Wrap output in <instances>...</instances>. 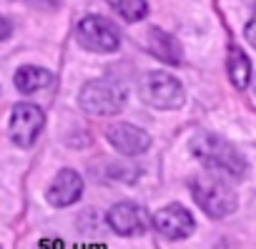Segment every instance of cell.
Masks as SVG:
<instances>
[{
  "label": "cell",
  "mask_w": 256,
  "mask_h": 249,
  "mask_svg": "<svg viewBox=\"0 0 256 249\" xmlns=\"http://www.w3.org/2000/svg\"><path fill=\"white\" fill-rule=\"evenodd\" d=\"M191 149H194V156L211 171H224L234 179H241L246 174V159L241 156V151L216 134H208V131L196 134L191 141Z\"/></svg>",
  "instance_id": "1"
},
{
  "label": "cell",
  "mask_w": 256,
  "mask_h": 249,
  "mask_svg": "<svg viewBox=\"0 0 256 249\" xmlns=\"http://www.w3.org/2000/svg\"><path fill=\"white\" fill-rule=\"evenodd\" d=\"M126 86L113 78H98L83 86L78 103L86 113L93 116H113L126 106Z\"/></svg>",
  "instance_id": "2"
},
{
  "label": "cell",
  "mask_w": 256,
  "mask_h": 249,
  "mask_svg": "<svg viewBox=\"0 0 256 249\" xmlns=\"http://www.w3.org/2000/svg\"><path fill=\"white\" fill-rule=\"evenodd\" d=\"M191 191H194V201L208 214V216H216V219H224L228 216L231 211H236V194L231 191V186H226L221 179L211 176V174H204V176H196L191 181Z\"/></svg>",
  "instance_id": "3"
},
{
  "label": "cell",
  "mask_w": 256,
  "mask_h": 249,
  "mask_svg": "<svg viewBox=\"0 0 256 249\" xmlns=\"http://www.w3.org/2000/svg\"><path fill=\"white\" fill-rule=\"evenodd\" d=\"M138 88H141V98L154 108L171 111V108H178L184 103V86L171 73L148 71V73H144Z\"/></svg>",
  "instance_id": "4"
},
{
  "label": "cell",
  "mask_w": 256,
  "mask_h": 249,
  "mask_svg": "<svg viewBox=\"0 0 256 249\" xmlns=\"http://www.w3.org/2000/svg\"><path fill=\"white\" fill-rule=\"evenodd\" d=\"M76 33H78L80 46L88 48V51H96V53H110V51H116L118 43H120L118 28H116L110 21L100 18V16H88V18H83V21L78 23V31H76Z\"/></svg>",
  "instance_id": "5"
},
{
  "label": "cell",
  "mask_w": 256,
  "mask_h": 249,
  "mask_svg": "<svg viewBox=\"0 0 256 249\" xmlns=\"http://www.w3.org/2000/svg\"><path fill=\"white\" fill-rule=\"evenodd\" d=\"M46 116L36 103H18L10 116V139L20 149H30L43 131Z\"/></svg>",
  "instance_id": "6"
},
{
  "label": "cell",
  "mask_w": 256,
  "mask_h": 249,
  "mask_svg": "<svg viewBox=\"0 0 256 249\" xmlns=\"http://www.w3.org/2000/svg\"><path fill=\"white\" fill-rule=\"evenodd\" d=\"M154 226L166 239H186L196 229V219L181 204H168L154 216Z\"/></svg>",
  "instance_id": "7"
},
{
  "label": "cell",
  "mask_w": 256,
  "mask_h": 249,
  "mask_svg": "<svg viewBox=\"0 0 256 249\" xmlns=\"http://www.w3.org/2000/svg\"><path fill=\"white\" fill-rule=\"evenodd\" d=\"M108 141L116 146V151L126 154V156H136V154H144L148 146H151V136L134 126V123H116V126L108 129Z\"/></svg>",
  "instance_id": "8"
},
{
  "label": "cell",
  "mask_w": 256,
  "mask_h": 249,
  "mask_svg": "<svg viewBox=\"0 0 256 249\" xmlns=\"http://www.w3.org/2000/svg\"><path fill=\"white\" fill-rule=\"evenodd\" d=\"M108 224L116 234L134 236V234H141L146 229V216H144L141 206H136L131 201H120L108 211Z\"/></svg>",
  "instance_id": "9"
},
{
  "label": "cell",
  "mask_w": 256,
  "mask_h": 249,
  "mask_svg": "<svg viewBox=\"0 0 256 249\" xmlns=\"http://www.w3.org/2000/svg\"><path fill=\"white\" fill-rule=\"evenodd\" d=\"M83 194V179L73 169H63L48 189V201L53 206H70Z\"/></svg>",
  "instance_id": "10"
},
{
  "label": "cell",
  "mask_w": 256,
  "mask_h": 249,
  "mask_svg": "<svg viewBox=\"0 0 256 249\" xmlns=\"http://www.w3.org/2000/svg\"><path fill=\"white\" fill-rule=\"evenodd\" d=\"M148 48H151V53L156 58H161L166 63H181V46L166 31L151 28V33H148Z\"/></svg>",
  "instance_id": "11"
},
{
  "label": "cell",
  "mask_w": 256,
  "mask_h": 249,
  "mask_svg": "<svg viewBox=\"0 0 256 249\" xmlns=\"http://www.w3.org/2000/svg\"><path fill=\"white\" fill-rule=\"evenodd\" d=\"M13 81H16V88L20 93H36V91L53 83V73L46 68H38V66H23V68H18Z\"/></svg>",
  "instance_id": "12"
},
{
  "label": "cell",
  "mask_w": 256,
  "mask_h": 249,
  "mask_svg": "<svg viewBox=\"0 0 256 249\" xmlns=\"http://www.w3.org/2000/svg\"><path fill=\"white\" fill-rule=\"evenodd\" d=\"M228 76L238 91H244L251 81V61L246 58V53L238 46H231V51H228Z\"/></svg>",
  "instance_id": "13"
},
{
  "label": "cell",
  "mask_w": 256,
  "mask_h": 249,
  "mask_svg": "<svg viewBox=\"0 0 256 249\" xmlns=\"http://www.w3.org/2000/svg\"><path fill=\"white\" fill-rule=\"evenodd\" d=\"M108 3L118 11V16L128 23H136V21H144L146 13H148V3L146 0H108Z\"/></svg>",
  "instance_id": "14"
},
{
  "label": "cell",
  "mask_w": 256,
  "mask_h": 249,
  "mask_svg": "<svg viewBox=\"0 0 256 249\" xmlns=\"http://www.w3.org/2000/svg\"><path fill=\"white\" fill-rule=\"evenodd\" d=\"M244 33H246V41L256 48V16L248 21V26H246V31H244Z\"/></svg>",
  "instance_id": "15"
},
{
  "label": "cell",
  "mask_w": 256,
  "mask_h": 249,
  "mask_svg": "<svg viewBox=\"0 0 256 249\" xmlns=\"http://www.w3.org/2000/svg\"><path fill=\"white\" fill-rule=\"evenodd\" d=\"M10 36V23L3 18V16H0V41H6Z\"/></svg>",
  "instance_id": "16"
},
{
  "label": "cell",
  "mask_w": 256,
  "mask_h": 249,
  "mask_svg": "<svg viewBox=\"0 0 256 249\" xmlns=\"http://www.w3.org/2000/svg\"><path fill=\"white\" fill-rule=\"evenodd\" d=\"M254 91H256V78H254Z\"/></svg>",
  "instance_id": "17"
}]
</instances>
